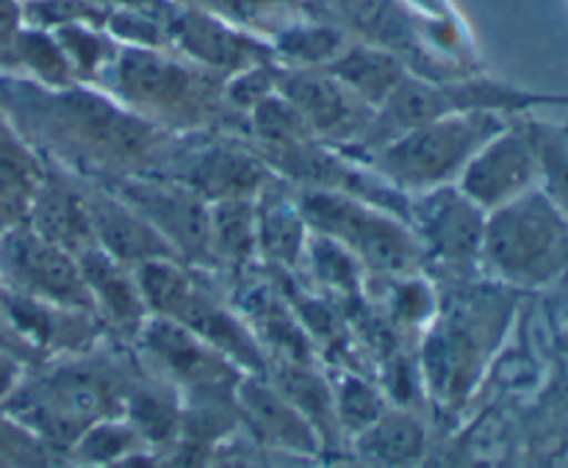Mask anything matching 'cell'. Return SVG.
I'll return each mask as SVG.
<instances>
[{
  "instance_id": "21",
  "label": "cell",
  "mask_w": 568,
  "mask_h": 468,
  "mask_svg": "<svg viewBox=\"0 0 568 468\" xmlns=\"http://www.w3.org/2000/svg\"><path fill=\"white\" fill-rule=\"evenodd\" d=\"M28 214H31V227L39 236L67 250L70 255H81L83 250L94 247L83 189L75 183L44 175L28 205Z\"/></svg>"
},
{
  "instance_id": "40",
  "label": "cell",
  "mask_w": 568,
  "mask_h": 468,
  "mask_svg": "<svg viewBox=\"0 0 568 468\" xmlns=\"http://www.w3.org/2000/svg\"><path fill=\"white\" fill-rule=\"evenodd\" d=\"M566 311H568V275H566Z\"/></svg>"
},
{
  "instance_id": "1",
  "label": "cell",
  "mask_w": 568,
  "mask_h": 468,
  "mask_svg": "<svg viewBox=\"0 0 568 468\" xmlns=\"http://www.w3.org/2000/svg\"><path fill=\"white\" fill-rule=\"evenodd\" d=\"M480 266L516 292L552 286L568 275V216L541 189L486 214Z\"/></svg>"
},
{
  "instance_id": "3",
  "label": "cell",
  "mask_w": 568,
  "mask_h": 468,
  "mask_svg": "<svg viewBox=\"0 0 568 468\" xmlns=\"http://www.w3.org/2000/svg\"><path fill=\"white\" fill-rule=\"evenodd\" d=\"M510 120L499 111H464L416 125L383 147L372 150L375 175L408 192L453 186L477 150L497 136Z\"/></svg>"
},
{
  "instance_id": "20",
  "label": "cell",
  "mask_w": 568,
  "mask_h": 468,
  "mask_svg": "<svg viewBox=\"0 0 568 468\" xmlns=\"http://www.w3.org/2000/svg\"><path fill=\"white\" fill-rule=\"evenodd\" d=\"M272 175L275 172L258 155L236 147H209L194 155L175 181L186 183L209 203H222V200L255 197Z\"/></svg>"
},
{
  "instance_id": "25",
  "label": "cell",
  "mask_w": 568,
  "mask_h": 468,
  "mask_svg": "<svg viewBox=\"0 0 568 468\" xmlns=\"http://www.w3.org/2000/svg\"><path fill=\"white\" fill-rule=\"evenodd\" d=\"M258 255L253 197L211 203V258L214 264L244 266Z\"/></svg>"
},
{
  "instance_id": "12",
  "label": "cell",
  "mask_w": 568,
  "mask_h": 468,
  "mask_svg": "<svg viewBox=\"0 0 568 468\" xmlns=\"http://www.w3.org/2000/svg\"><path fill=\"white\" fill-rule=\"evenodd\" d=\"M139 338L170 380L192 388L194 399H236L242 369L175 322L150 316Z\"/></svg>"
},
{
  "instance_id": "31",
  "label": "cell",
  "mask_w": 568,
  "mask_h": 468,
  "mask_svg": "<svg viewBox=\"0 0 568 468\" xmlns=\"http://www.w3.org/2000/svg\"><path fill=\"white\" fill-rule=\"evenodd\" d=\"M347 48L342 33L331 26H294L277 37V53L300 67H325Z\"/></svg>"
},
{
  "instance_id": "38",
  "label": "cell",
  "mask_w": 568,
  "mask_h": 468,
  "mask_svg": "<svg viewBox=\"0 0 568 468\" xmlns=\"http://www.w3.org/2000/svg\"><path fill=\"white\" fill-rule=\"evenodd\" d=\"M17 388H20V366L14 358L0 353V403H6Z\"/></svg>"
},
{
  "instance_id": "41",
  "label": "cell",
  "mask_w": 568,
  "mask_h": 468,
  "mask_svg": "<svg viewBox=\"0 0 568 468\" xmlns=\"http://www.w3.org/2000/svg\"><path fill=\"white\" fill-rule=\"evenodd\" d=\"M0 125H3V122H0Z\"/></svg>"
},
{
  "instance_id": "27",
  "label": "cell",
  "mask_w": 568,
  "mask_h": 468,
  "mask_svg": "<svg viewBox=\"0 0 568 468\" xmlns=\"http://www.w3.org/2000/svg\"><path fill=\"white\" fill-rule=\"evenodd\" d=\"M148 444L139 438V433L133 430L131 421L125 416H116V419L98 421V425L89 427L70 449V460L78 468H105L114 466L116 460L128 458V455L139 452Z\"/></svg>"
},
{
  "instance_id": "9",
  "label": "cell",
  "mask_w": 568,
  "mask_h": 468,
  "mask_svg": "<svg viewBox=\"0 0 568 468\" xmlns=\"http://www.w3.org/2000/svg\"><path fill=\"white\" fill-rule=\"evenodd\" d=\"M0 266L20 297L98 314L75 255L50 244L31 225H14L0 236Z\"/></svg>"
},
{
  "instance_id": "7",
  "label": "cell",
  "mask_w": 568,
  "mask_h": 468,
  "mask_svg": "<svg viewBox=\"0 0 568 468\" xmlns=\"http://www.w3.org/2000/svg\"><path fill=\"white\" fill-rule=\"evenodd\" d=\"M114 89L133 114L170 125H200L220 111L225 89L209 70L186 67L159 48H125L114 59Z\"/></svg>"
},
{
  "instance_id": "30",
  "label": "cell",
  "mask_w": 568,
  "mask_h": 468,
  "mask_svg": "<svg viewBox=\"0 0 568 468\" xmlns=\"http://www.w3.org/2000/svg\"><path fill=\"white\" fill-rule=\"evenodd\" d=\"M14 61L28 67L33 75L42 83L53 89L72 87V67L70 59L61 50L59 39L44 33L42 28H31V31H20L14 39Z\"/></svg>"
},
{
  "instance_id": "34",
  "label": "cell",
  "mask_w": 568,
  "mask_h": 468,
  "mask_svg": "<svg viewBox=\"0 0 568 468\" xmlns=\"http://www.w3.org/2000/svg\"><path fill=\"white\" fill-rule=\"evenodd\" d=\"M28 22L37 28H64V26H105L109 11L94 6L92 0H28L22 9Z\"/></svg>"
},
{
  "instance_id": "4",
  "label": "cell",
  "mask_w": 568,
  "mask_h": 468,
  "mask_svg": "<svg viewBox=\"0 0 568 468\" xmlns=\"http://www.w3.org/2000/svg\"><path fill=\"white\" fill-rule=\"evenodd\" d=\"M128 394L109 366L72 360L9 399L22 427L50 447L70 449L92 425L125 414Z\"/></svg>"
},
{
  "instance_id": "11",
  "label": "cell",
  "mask_w": 568,
  "mask_h": 468,
  "mask_svg": "<svg viewBox=\"0 0 568 468\" xmlns=\"http://www.w3.org/2000/svg\"><path fill=\"white\" fill-rule=\"evenodd\" d=\"M408 225L414 227L425 258H433L455 275H469L480 266L486 211L477 208L458 186L419 192L410 203Z\"/></svg>"
},
{
  "instance_id": "22",
  "label": "cell",
  "mask_w": 568,
  "mask_h": 468,
  "mask_svg": "<svg viewBox=\"0 0 568 468\" xmlns=\"http://www.w3.org/2000/svg\"><path fill=\"white\" fill-rule=\"evenodd\" d=\"M325 70L375 111L408 78L403 59L375 44H355V48L347 44L331 64H325Z\"/></svg>"
},
{
  "instance_id": "17",
  "label": "cell",
  "mask_w": 568,
  "mask_h": 468,
  "mask_svg": "<svg viewBox=\"0 0 568 468\" xmlns=\"http://www.w3.org/2000/svg\"><path fill=\"white\" fill-rule=\"evenodd\" d=\"M236 410L258 444L294 455L320 452V433L270 380H264V375H247L239 380Z\"/></svg>"
},
{
  "instance_id": "32",
  "label": "cell",
  "mask_w": 568,
  "mask_h": 468,
  "mask_svg": "<svg viewBox=\"0 0 568 468\" xmlns=\"http://www.w3.org/2000/svg\"><path fill=\"white\" fill-rule=\"evenodd\" d=\"M333 408H336L338 430L353 433L355 438L386 410V405H383V399L377 397V391L369 383L347 375L338 383L336 391H333Z\"/></svg>"
},
{
  "instance_id": "5",
  "label": "cell",
  "mask_w": 568,
  "mask_h": 468,
  "mask_svg": "<svg viewBox=\"0 0 568 468\" xmlns=\"http://www.w3.org/2000/svg\"><path fill=\"white\" fill-rule=\"evenodd\" d=\"M297 205L311 233L342 244L369 272L408 277L425 261L408 220L381 205L327 189H300Z\"/></svg>"
},
{
  "instance_id": "36",
  "label": "cell",
  "mask_w": 568,
  "mask_h": 468,
  "mask_svg": "<svg viewBox=\"0 0 568 468\" xmlns=\"http://www.w3.org/2000/svg\"><path fill=\"white\" fill-rule=\"evenodd\" d=\"M203 9L222 11V14H231L236 20H247V17L261 14L266 9H277V6H292L297 0H194Z\"/></svg>"
},
{
  "instance_id": "19",
  "label": "cell",
  "mask_w": 568,
  "mask_h": 468,
  "mask_svg": "<svg viewBox=\"0 0 568 468\" xmlns=\"http://www.w3.org/2000/svg\"><path fill=\"white\" fill-rule=\"evenodd\" d=\"M75 258L89 294H92L94 311L103 314L109 325L120 327L122 333L139 336L144 322L150 319V311L144 305L142 292H139L133 269H128L120 261L111 258L109 253H103L98 244L83 250Z\"/></svg>"
},
{
  "instance_id": "37",
  "label": "cell",
  "mask_w": 568,
  "mask_h": 468,
  "mask_svg": "<svg viewBox=\"0 0 568 468\" xmlns=\"http://www.w3.org/2000/svg\"><path fill=\"white\" fill-rule=\"evenodd\" d=\"M20 20L22 9L17 6V0H0V61H14V39L20 33Z\"/></svg>"
},
{
  "instance_id": "33",
  "label": "cell",
  "mask_w": 568,
  "mask_h": 468,
  "mask_svg": "<svg viewBox=\"0 0 568 468\" xmlns=\"http://www.w3.org/2000/svg\"><path fill=\"white\" fill-rule=\"evenodd\" d=\"M61 50L70 59L72 72L92 78L114 59V48H111L109 37L94 31V26H64L55 31Z\"/></svg>"
},
{
  "instance_id": "13",
  "label": "cell",
  "mask_w": 568,
  "mask_h": 468,
  "mask_svg": "<svg viewBox=\"0 0 568 468\" xmlns=\"http://www.w3.org/2000/svg\"><path fill=\"white\" fill-rule=\"evenodd\" d=\"M277 92L300 111L316 142H361L375 120V109L355 98L325 67L281 72Z\"/></svg>"
},
{
  "instance_id": "6",
  "label": "cell",
  "mask_w": 568,
  "mask_h": 468,
  "mask_svg": "<svg viewBox=\"0 0 568 468\" xmlns=\"http://www.w3.org/2000/svg\"><path fill=\"white\" fill-rule=\"evenodd\" d=\"M133 277L150 316L175 322L247 375H266L264 349L253 333L225 305L203 292L175 258L148 261L133 269Z\"/></svg>"
},
{
  "instance_id": "29",
  "label": "cell",
  "mask_w": 568,
  "mask_h": 468,
  "mask_svg": "<svg viewBox=\"0 0 568 468\" xmlns=\"http://www.w3.org/2000/svg\"><path fill=\"white\" fill-rule=\"evenodd\" d=\"M42 177L39 161L28 153V147H22L9 128L0 125V197L26 214Z\"/></svg>"
},
{
  "instance_id": "14",
  "label": "cell",
  "mask_w": 568,
  "mask_h": 468,
  "mask_svg": "<svg viewBox=\"0 0 568 468\" xmlns=\"http://www.w3.org/2000/svg\"><path fill=\"white\" fill-rule=\"evenodd\" d=\"M455 186L488 214L538 186V161L519 120L488 139L466 164Z\"/></svg>"
},
{
  "instance_id": "35",
  "label": "cell",
  "mask_w": 568,
  "mask_h": 468,
  "mask_svg": "<svg viewBox=\"0 0 568 468\" xmlns=\"http://www.w3.org/2000/svg\"><path fill=\"white\" fill-rule=\"evenodd\" d=\"M277 92V72H272L266 64L247 67V70L236 72L231 81L225 83V100L233 109L253 111L264 98Z\"/></svg>"
},
{
  "instance_id": "39",
  "label": "cell",
  "mask_w": 568,
  "mask_h": 468,
  "mask_svg": "<svg viewBox=\"0 0 568 468\" xmlns=\"http://www.w3.org/2000/svg\"><path fill=\"white\" fill-rule=\"evenodd\" d=\"M205 468H261V466L247 458H222V460H214V464H209Z\"/></svg>"
},
{
  "instance_id": "18",
  "label": "cell",
  "mask_w": 568,
  "mask_h": 468,
  "mask_svg": "<svg viewBox=\"0 0 568 468\" xmlns=\"http://www.w3.org/2000/svg\"><path fill=\"white\" fill-rule=\"evenodd\" d=\"M255 238L258 253L272 264L294 269L305 258L308 247V225L300 214L297 194H292L283 177L272 175L253 197Z\"/></svg>"
},
{
  "instance_id": "16",
  "label": "cell",
  "mask_w": 568,
  "mask_h": 468,
  "mask_svg": "<svg viewBox=\"0 0 568 468\" xmlns=\"http://www.w3.org/2000/svg\"><path fill=\"white\" fill-rule=\"evenodd\" d=\"M83 189V203H87L89 225H92L94 244H98L103 253H109L111 258L120 261L128 269H136V266L148 264V261L159 258H175L170 244L153 231L148 220L142 214L131 208L125 200L116 197L109 189H94V186H81Z\"/></svg>"
},
{
  "instance_id": "28",
  "label": "cell",
  "mask_w": 568,
  "mask_h": 468,
  "mask_svg": "<svg viewBox=\"0 0 568 468\" xmlns=\"http://www.w3.org/2000/svg\"><path fill=\"white\" fill-rule=\"evenodd\" d=\"M250 128H253V136L261 142V153L316 142L300 111L281 92L264 98L250 111Z\"/></svg>"
},
{
  "instance_id": "23",
  "label": "cell",
  "mask_w": 568,
  "mask_h": 468,
  "mask_svg": "<svg viewBox=\"0 0 568 468\" xmlns=\"http://www.w3.org/2000/svg\"><path fill=\"white\" fill-rule=\"evenodd\" d=\"M355 452L375 468H416L427 452V430L408 410H383L355 436Z\"/></svg>"
},
{
  "instance_id": "2",
  "label": "cell",
  "mask_w": 568,
  "mask_h": 468,
  "mask_svg": "<svg viewBox=\"0 0 568 468\" xmlns=\"http://www.w3.org/2000/svg\"><path fill=\"white\" fill-rule=\"evenodd\" d=\"M42 120L48 122L50 142L72 155L131 177L142 172L148 159L161 147V136L153 122L87 89L67 87L42 98Z\"/></svg>"
},
{
  "instance_id": "8",
  "label": "cell",
  "mask_w": 568,
  "mask_h": 468,
  "mask_svg": "<svg viewBox=\"0 0 568 468\" xmlns=\"http://www.w3.org/2000/svg\"><path fill=\"white\" fill-rule=\"evenodd\" d=\"M514 303L503 294L466 299L436 327L425 349L427 380L447 403H460L505 333Z\"/></svg>"
},
{
  "instance_id": "10",
  "label": "cell",
  "mask_w": 568,
  "mask_h": 468,
  "mask_svg": "<svg viewBox=\"0 0 568 468\" xmlns=\"http://www.w3.org/2000/svg\"><path fill=\"white\" fill-rule=\"evenodd\" d=\"M116 197L153 225L178 255L189 264H211V203L181 181L164 177H125L116 183Z\"/></svg>"
},
{
  "instance_id": "15",
  "label": "cell",
  "mask_w": 568,
  "mask_h": 468,
  "mask_svg": "<svg viewBox=\"0 0 568 468\" xmlns=\"http://www.w3.org/2000/svg\"><path fill=\"white\" fill-rule=\"evenodd\" d=\"M166 37L203 70L222 72V75H236L247 67L266 64V55H270V50L253 37L239 33L216 14L194 9V6L172 11L166 20Z\"/></svg>"
},
{
  "instance_id": "24",
  "label": "cell",
  "mask_w": 568,
  "mask_h": 468,
  "mask_svg": "<svg viewBox=\"0 0 568 468\" xmlns=\"http://www.w3.org/2000/svg\"><path fill=\"white\" fill-rule=\"evenodd\" d=\"M333 3L344 22L375 48L392 50L397 55L414 48V31L397 0H333Z\"/></svg>"
},
{
  "instance_id": "26",
  "label": "cell",
  "mask_w": 568,
  "mask_h": 468,
  "mask_svg": "<svg viewBox=\"0 0 568 468\" xmlns=\"http://www.w3.org/2000/svg\"><path fill=\"white\" fill-rule=\"evenodd\" d=\"M538 161V189L568 216V125L519 120Z\"/></svg>"
}]
</instances>
